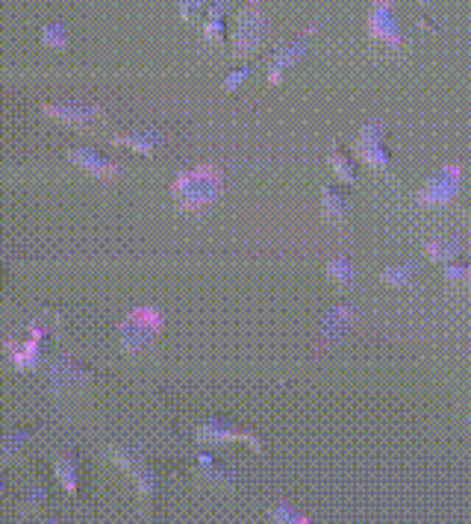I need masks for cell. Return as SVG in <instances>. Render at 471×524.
Segmentation results:
<instances>
[{
  "label": "cell",
  "instance_id": "obj_1",
  "mask_svg": "<svg viewBox=\"0 0 471 524\" xmlns=\"http://www.w3.org/2000/svg\"><path fill=\"white\" fill-rule=\"evenodd\" d=\"M225 192V174L213 162H201L180 172L172 183V198L180 213H204Z\"/></svg>",
  "mask_w": 471,
  "mask_h": 524
},
{
  "label": "cell",
  "instance_id": "obj_2",
  "mask_svg": "<svg viewBox=\"0 0 471 524\" xmlns=\"http://www.w3.org/2000/svg\"><path fill=\"white\" fill-rule=\"evenodd\" d=\"M165 327L162 312L145 304V307H133L118 324V345H121L124 353H145L148 348H153V342L160 339Z\"/></svg>",
  "mask_w": 471,
  "mask_h": 524
},
{
  "label": "cell",
  "instance_id": "obj_3",
  "mask_svg": "<svg viewBox=\"0 0 471 524\" xmlns=\"http://www.w3.org/2000/svg\"><path fill=\"white\" fill-rule=\"evenodd\" d=\"M271 36V18L266 16V9L259 6V0H245V6L236 16V30H233V54L247 57L251 50H256L259 45Z\"/></svg>",
  "mask_w": 471,
  "mask_h": 524
},
{
  "label": "cell",
  "instance_id": "obj_4",
  "mask_svg": "<svg viewBox=\"0 0 471 524\" xmlns=\"http://www.w3.org/2000/svg\"><path fill=\"white\" fill-rule=\"evenodd\" d=\"M463 177L466 168L463 162H445L434 177H427V183L415 192V204L422 209H439L451 206L463 192Z\"/></svg>",
  "mask_w": 471,
  "mask_h": 524
},
{
  "label": "cell",
  "instance_id": "obj_5",
  "mask_svg": "<svg viewBox=\"0 0 471 524\" xmlns=\"http://www.w3.org/2000/svg\"><path fill=\"white\" fill-rule=\"evenodd\" d=\"M353 156L362 162L374 168V172H389V151H386V124L381 121V118H374V121H365L360 127L357 139H353Z\"/></svg>",
  "mask_w": 471,
  "mask_h": 524
},
{
  "label": "cell",
  "instance_id": "obj_6",
  "mask_svg": "<svg viewBox=\"0 0 471 524\" xmlns=\"http://www.w3.org/2000/svg\"><path fill=\"white\" fill-rule=\"evenodd\" d=\"M194 436H198L201 445H227V442H245V445H251V448L256 454H263V439H259L251 427H239V424H233L230 418L225 415H213V418H206V422L194 430Z\"/></svg>",
  "mask_w": 471,
  "mask_h": 524
},
{
  "label": "cell",
  "instance_id": "obj_7",
  "mask_svg": "<svg viewBox=\"0 0 471 524\" xmlns=\"http://www.w3.org/2000/svg\"><path fill=\"white\" fill-rule=\"evenodd\" d=\"M30 336L18 342V339H6L4 342V351L9 353L12 365H16L18 372H36L38 362H42V348H45V339L50 333V327L45 319H38L30 324Z\"/></svg>",
  "mask_w": 471,
  "mask_h": 524
},
{
  "label": "cell",
  "instance_id": "obj_8",
  "mask_svg": "<svg viewBox=\"0 0 471 524\" xmlns=\"http://www.w3.org/2000/svg\"><path fill=\"white\" fill-rule=\"evenodd\" d=\"M110 456L115 460L118 468H124L127 475L133 477L139 495L145 498V501H151L156 489H160V477H156V471L148 466L145 454H141L139 448H121V445H115V448H110Z\"/></svg>",
  "mask_w": 471,
  "mask_h": 524
},
{
  "label": "cell",
  "instance_id": "obj_9",
  "mask_svg": "<svg viewBox=\"0 0 471 524\" xmlns=\"http://www.w3.org/2000/svg\"><path fill=\"white\" fill-rule=\"evenodd\" d=\"M365 30H369L372 42H381V45H389L392 50H401L403 36H401L398 16H395V0H372Z\"/></svg>",
  "mask_w": 471,
  "mask_h": 524
},
{
  "label": "cell",
  "instance_id": "obj_10",
  "mask_svg": "<svg viewBox=\"0 0 471 524\" xmlns=\"http://www.w3.org/2000/svg\"><path fill=\"white\" fill-rule=\"evenodd\" d=\"M319 24H309L307 30H300L292 42H286L283 47L274 50V57L268 59V83L271 86H280L283 83V74L295 68V65L307 57V45H309V36L316 33Z\"/></svg>",
  "mask_w": 471,
  "mask_h": 524
},
{
  "label": "cell",
  "instance_id": "obj_11",
  "mask_svg": "<svg viewBox=\"0 0 471 524\" xmlns=\"http://www.w3.org/2000/svg\"><path fill=\"white\" fill-rule=\"evenodd\" d=\"M42 112L59 124L86 127L91 121H98V118L103 115V107L100 103H89V100H57V103H45Z\"/></svg>",
  "mask_w": 471,
  "mask_h": 524
},
{
  "label": "cell",
  "instance_id": "obj_12",
  "mask_svg": "<svg viewBox=\"0 0 471 524\" xmlns=\"http://www.w3.org/2000/svg\"><path fill=\"white\" fill-rule=\"evenodd\" d=\"M89 377H91V369H86V365L77 357H71V353H62V357H57L47 365V380L54 389H68L77 383H86Z\"/></svg>",
  "mask_w": 471,
  "mask_h": 524
},
{
  "label": "cell",
  "instance_id": "obj_13",
  "mask_svg": "<svg viewBox=\"0 0 471 524\" xmlns=\"http://www.w3.org/2000/svg\"><path fill=\"white\" fill-rule=\"evenodd\" d=\"M68 160L77 168H83L86 174L98 177V180H112V177L121 174V165L107 160V156H103L100 151H95V148H74V151H68Z\"/></svg>",
  "mask_w": 471,
  "mask_h": 524
},
{
  "label": "cell",
  "instance_id": "obj_14",
  "mask_svg": "<svg viewBox=\"0 0 471 524\" xmlns=\"http://www.w3.org/2000/svg\"><path fill=\"white\" fill-rule=\"evenodd\" d=\"M353 324H357V307L336 304L333 309H327V316L321 321V348L339 342V339H342Z\"/></svg>",
  "mask_w": 471,
  "mask_h": 524
},
{
  "label": "cell",
  "instance_id": "obj_15",
  "mask_svg": "<svg viewBox=\"0 0 471 524\" xmlns=\"http://www.w3.org/2000/svg\"><path fill=\"white\" fill-rule=\"evenodd\" d=\"M162 133L156 127H145V130H133V133H121V136H112V145L118 148H130V151H136V153H145L151 156L156 148L162 145Z\"/></svg>",
  "mask_w": 471,
  "mask_h": 524
},
{
  "label": "cell",
  "instance_id": "obj_16",
  "mask_svg": "<svg viewBox=\"0 0 471 524\" xmlns=\"http://www.w3.org/2000/svg\"><path fill=\"white\" fill-rule=\"evenodd\" d=\"M463 254V239L460 236H445V239H427L424 242V257L430 262H442V266H451L456 257Z\"/></svg>",
  "mask_w": 471,
  "mask_h": 524
},
{
  "label": "cell",
  "instance_id": "obj_17",
  "mask_svg": "<svg viewBox=\"0 0 471 524\" xmlns=\"http://www.w3.org/2000/svg\"><path fill=\"white\" fill-rule=\"evenodd\" d=\"M54 471H57V480L62 483V489L68 495H77V489H80V454L77 451L62 454Z\"/></svg>",
  "mask_w": 471,
  "mask_h": 524
},
{
  "label": "cell",
  "instance_id": "obj_18",
  "mask_svg": "<svg viewBox=\"0 0 471 524\" xmlns=\"http://www.w3.org/2000/svg\"><path fill=\"white\" fill-rule=\"evenodd\" d=\"M227 9H230L227 0H213V6H209L206 21H204V42L206 45L225 42V16H227Z\"/></svg>",
  "mask_w": 471,
  "mask_h": 524
},
{
  "label": "cell",
  "instance_id": "obj_19",
  "mask_svg": "<svg viewBox=\"0 0 471 524\" xmlns=\"http://www.w3.org/2000/svg\"><path fill=\"white\" fill-rule=\"evenodd\" d=\"M321 213L330 221L345 218L348 215V192H342L339 186H324L321 189Z\"/></svg>",
  "mask_w": 471,
  "mask_h": 524
},
{
  "label": "cell",
  "instance_id": "obj_20",
  "mask_svg": "<svg viewBox=\"0 0 471 524\" xmlns=\"http://www.w3.org/2000/svg\"><path fill=\"white\" fill-rule=\"evenodd\" d=\"M418 278V262L407 259V262H398V266H389L381 271V283L386 286H395V289H403Z\"/></svg>",
  "mask_w": 471,
  "mask_h": 524
},
{
  "label": "cell",
  "instance_id": "obj_21",
  "mask_svg": "<svg viewBox=\"0 0 471 524\" xmlns=\"http://www.w3.org/2000/svg\"><path fill=\"white\" fill-rule=\"evenodd\" d=\"M198 463H201V475L209 480V483H215V487H233L236 483V475L225 466V463H218L215 456H209V454H201L198 456Z\"/></svg>",
  "mask_w": 471,
  "mask_h": 524
},
{
  "label": "cell",
  "instance_id": "obj_22",
  "mask_svg": "<svg viewBox=\"0 0 471 524\" xmlns=\"http://www.w3.org/2000/svg\"><path fill=\"white\" fill-rule=\"evenodd\" d=\"M30 436H33V430L30 427H18V430H9V434H4L0 436V463H6V460H12L24 445L30 442Z\"/></svg>",
  "mask_w": 471,
  "mask_h": 524
},
{
  "label": "cell",
  "instance_id": "obj_23",
  "mask_svg": "<svg viewBox=\"0 0 471 524\" xmlns=\"http://www.w3.org/2000/svg\"><path fill=\"white\" fill-rule=\"evenodd\" d=\"M268 516H271L274 524H312L309 516L300 513V509L292 501H286V498H280V501L268 509Z\"/></svg>",
  "mask_w": 471,
  "mask_h": 524
},
{
  "label": "cell",
  "instance_id": "obj_24",
  "mask_svg": "<svg viewBox=\"0 0 471 524\" xmlns=\"http://www.w3.org/2000/svg\"><path fill=\"white\" fill-rule=\"evenodd\" d=\"M327 278H330L333 283H339V286H351L353 280H357V268H353L351 257L339 254V257H333L330 262H327Z\"/></svg>",
  "mask_w": 471,
  "mask_h": 524
},
{
  "label": "cell",
  "instance_id": "obj_25",
  "mask_svg": "<svg viewBox=\"0 0 471 524\" xmlns=\"http://www.w3.org/2000/svg\"><path fill=\"white\" fill-rule=\"evenodd\" d=\"M327 165L333 168V174L339 183H345V186H353L357 183V172H353V162L348 160V156L339 151L336 145L330 148V156H327Z\"/></svg>",
  "mask_w": 471,
  "mask_h": 524
},
{
  "label": "cell",
  "instance_id": "obj_26",
  "mask_svg": "<svg viewBox=\"0 0 471 524\" xmlns=\"http://www.w3.org/2000/svg\"><path fill=\"white\" fill-rule=\"evenodd\" d=\"M42 45L54 47V50H65V47H68V27L59 24V21L45 24V27H42Z\"/></svg>",
  "mask_w": 471,
  "mask_h": 524
},
{
  "label": "cell",
  "instance_id": "obj_27",
  "mask_svg": "<svg viewBox=\"0 0 471 524\" xmlns=\"http://www.w3.org/2000/svg\"><path fill=\"white\" fill-rule=\"evenodd\" d=\"M213 0H180V18L186 24H194L201 16H206Z\"/></svg>",
  "mask_w": 471,
  "mask_h": 524
},
{
  "label": "cell",
  "instance_id": "obj_28",
  "mask_svg": "<svg viewBox=\"0 0 471 524\" xmlns=\"http://www.w3.org/2000/svg\"><path fill=\"white\" fill-rule=\"evenodd\" d=\"M466 274H468L466 266H460V262H451V266H445V283L460 286V283H466Z\"/></svg>",
  "mask_w": 471,
  "mask_h": 524
},
{
  "label": "cell",
  "instance_id": "obj_29",
  "mask_svg": "<svg viewBox=\"0 0 471 524\" xmlns=\"http://www.w3.org/2000/svg\"><path fill=\"white\" fill-rule=\"evenodd\" d=\"M247 74H251V65H242V68H236L233 74H227V80H225V89L227 91H236L245 80H247Z\"/></svg>",
  "mask_w": 471,
  "mask_h": 524
},
{
  "label": "cell",
  "instance_id": "obj_30",
  "mask_svg": "<svg viewBox=\"0 0 471 524\" xmlns=\"http://www.w3.org/2000/svg\"><path fill=\"white\" fill-rule=\"evenodd\" d=\"M45 498H47L45 487H33V489L27 492V501H24V513H30V509L42 507V501H45Z\"/></svg>",
  "mask_w": 471,
  "mask_h": 524
},
{
  "label": "cell",
  "instance_id": "obj_31",
  "mask_svg": "<svg viewBox=\"0 0 471 524\" xmlns=\"http://www.w3.org/2000/svg\"><path fill=\"white\" fill-rule=\"evenodd\" d=\"M466 283L471 286V266H468V274H466Z\"/></svg>",
  "mask_w": 471,
  "mask_h": 524
},
{
  "label": "cell",
  "instance_id": "obj_32",
  "mask_svg": "<svg viewBox=\"0 0 471 524\" xmlns=\"http://www.w3.org/2000/svg\"><path fill=\"white\" fill-rule=\"evenodd\" d=\"M422 6H430V0H422Z\"/></svg>",
  "mask_w": 471,
  "mask_h": 524
},
{
  "label": "cell",
  "instance_id": "obj_33",
  "mask_svg": "<svg viewBox=\"0 0 471 524\" xmlns=\"http://www.w3.org/2000/svg\"><path fill=\"white\" fill-rule=\"evenodd\" d=\"M47 524H59V521H57V519H50V521H47Z\"/></svg>",
  "mask_w": 471,
  "mask_h": 524
},
{
  "label": "cell",
  "instance_id": "obj_34",
  "mask_svg": "<svg viewBox=\"0 0 471 524\" xmlns=\"http://www.w3.org/2000/svg\"><path fill=\"white\" fill-rule=\"evenodd\" d=\"M0 492H4V487H0Z\"/></svg>",
  "mask_w": 471,
  "mask_h": 524
}]
</instances>
